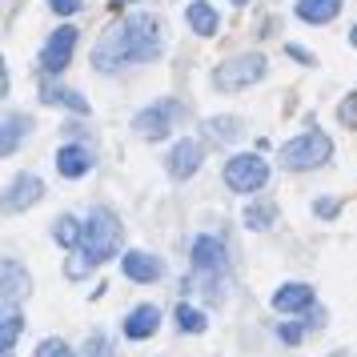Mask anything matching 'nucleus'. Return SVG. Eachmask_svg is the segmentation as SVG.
I'll return each instance as SVG.
<instances>
[{"label":"nucleus","instance_id":"nucleus-33","mask_svg":"<svg viewBox=\"0 0 357 357\" xmlns=\"http://www.w3.org/2000/svg\"><path fill=\"white\" fill-rule=\"evenodd\" d=\"M113 4H132V0H113Z\"/></svg>","mask_w":357,"mask_h":357},{"label":"nucleus","instance_id":"nucleus-31","mask_svg":"<svg viewBox=\"0 0 357 357\" xmlns=\"http://www.w3.org/2000/svg\"><path fill=\"white\" fill-rule=\"evenodd\" d=\"M317 213H321V217H333V213H337V201H317Z\"/></svg>","mask_w":357,"mask_h":357},{"label":"nucleus","instance_id":"nucleus-30","mask_svg":"<svg viewBox=\"0 0 357 357\" xmlns=\"http://www.w3.org/2000/svg\"><path fill=\"white\" fill-rule=\"evenodd\" d=\"M100 349H105V341H100V337H89V345H84V354H89V357H100Z\"/></svg>","mask_w":357,"mask_h":357},{"label":"nucleus","instance_id":"nucleus-6","mask_svg":"<svg viewBox=\"0 0 357 357\" xmlns=\"http://www.w3.org/2000/svg\"><path fill=\"white\" fill-rule=\"evenodd\" d=\"M73 49H77V29H73V24L56 29V33L45 40V49H40V68H45V73H65L68 61H73Z\"/></svg>","mask_w":357,"mask_h":357},{"label":"nucleus","instance_id":"nucleus-25","mask_svg":"<svg viewBox=\"0 0 357 357\" xmlns=\"http://www.w3.org/2000/svg\"><path fill=\"white\" fill-rule=\"evenodd\" d=\"M36 357H73V349H68L61 337H45L36 345Z\"/></svg>","mask_w":357,"mask_h":357},{"label":"nucleus","instance_id":"nucleus-4","mask_svg":"<svg viewBox=\"0 0 357 357\" xmlns=\"http://www.w3.org/2000/svg\"><path fill=\"white\" fill-rule=\"evenodd\" d=\"M261 77H265V56L261 52H245V56H233L225 65H217L213 84L221 93H237V89H249L253 81H261Z\"/></svg>","mask_w":357,"mask_h":357},{"label":"nucleus","instance_id":"nucleus-29","mask_svg":"<svg viewBox=\"0 0 357 357\" xmlns=\"http://www.w3.org/2000/svg\"><path fill=\"white\" fill-rule=\"evenodd\" d=\"M289 56L293 61H301V65H313V56H309L305 49H297V45H289Z\"/></svg>","mask_w":357,"mask_h":357},{"label":"nucleus","instance_id":"nucleus-26","mask_svg":"<svg viewBox=\"0 0 357 357\" xmlns=\"http://www.w3.org/2000/svg\"><path fill=\"white\" fill-rule=\"evenodd\" d=\"M337 116H341V125H345V129H357V93L337 105Z\"/></svg>","mask_w":357,"mask_h":357},{"label":"nucleus","instance_id":"nucleus-24","mask_svg":"<svg viewBox=\"0 0 357 357\" xmlns=\"http://www.w3.org/2000/svg\"><path fill=\"white\" fill-rule=\"evenodd\" d=\"M20 325H24V317L8 309V313H4V341H0V345H4V354H13V345H17V333H20Z\"/></svg>","mask_w":357,"mask_h":357},{"label":"nucleus","instance_id":"nucleus-9","mask_svg":"<svg viewBox=\"0 0 357 357\" xmlns=\"http://www.w3.org/2000/svg\"><path fill=\"white\" fill-rule=\"evenodd\" d=\"M225 245L217 237H197L193 241V269L197 273H225Z\"/></svg>","mask_w":357,"mask_h":357},{"label":"nucleus","instance_id":"nucleus-11","mask_svg":"<svg viewBox=\"0 0 357 357\" xmlns=\"http://www.w3.org/2000/svg\"><path fill=\"white\" fill-rule=\"evenodd\" d=\"M89 169H93V153L84 145L56 149V173H61V177H84Z\"/></svg>","mask_w":357,"mask_h":357},{"label":"nucleus","instance_id":"nucleus-18","mask_svg":"<svg viewBox=\"0 0 357 357\" xmlns=\"http://www.w3.org/2000/svg\"><path fill=\"white\" fill-rule=\"evenodd\" d=\"M20 293H29V273L8 257V261H4V297L13 301V297H20Z\"/></svg>","mask_w":357,"mask_h":357},{"label":"nucleus","instance_id":"nucleus-28","mask_svg":"<svg viewBox=\"0 0 357 357\" xmlns=\"http://www.w3.org/2000/svg\"><path fill=\"white\" fill-rule=\"evenodd\" d=\"M52 13H65V17H73V13H81V0H49Z\"/></svg>","mask_w":357,"mask_h":357},{"label":"nucleus","instance_id":"nucleus-17","mask_svg":"<svg viewBox=\"0 0 357 357\" xmlns=\"http://www.w3.org/2000/svg\"><path fill=\"white\" fill-rule=\"evenodd\" d=\"M40 100H61V105H68V109H73V113H89V100L84 97H77V93H73V89H56V84H40Z\"/></svg>","mask_w":357,"mask_h":357},{"label":"nucleus","instance_id":"nucleus-3","mask_svg":"<svg viewBox=\"0 0 357 357\" xmlns=\"http://www.w3.org/2000/svg\"><path fill=\"white\" fill-rule=\"evenodd\" d=\"M333 157V141L325 137V132H301L297 141L289 145H281V165L293 169V173H301V169H317Z\"/></svg>","mask_w":357,"mask_h":357},{"label":"nucleus","instance_id":"nucleus-27","mask_svg":"<svg viewBox=\"0 0 357 357\" xmlns=\"http://www.w3.org/2000/svg\"><path fill=\"white\" fill-rule=\"evenodd\" d=\"M93 265H97V261L89 257V253H81V257H73V261H68L65 269H68V277H84L89 269H93Z\"/></svg>","mask_w":357,"mask_h":357},{"label":"nucleus","instance_id":"nucleus-22","mask_svg":"<svg viewBox=\"0 0 357 357\" xmlns=\"http://www.w3.org/2000/svg\"><path fill=\"white\" fill-rule=\"evenodd\" d=\"M205 129H209L213 141H237V137H241V121H237V116H213Z\"/></svg>","mask_w":357,"mask_h":357},{"label":"nucleus","instance_id":"nucleus-2","mask_svg":"<svg viewBox=\"0 0 357 357\" xmlns=\"http://www.w3.org/2000/svg\"><path fill=\"white\" fill-rule=\"evenodd\" d=\"M81 245H84V253L97 261H109L121 249V221H116L109 209H93L89 213V221H84V237H81Z\"/></svg>","mask_w":357,"mask_h":357},{"label":"nucleus","instance_id":"nucleus-1","mask_svg":"<svg viewBox=\"0 0 357 357\" xmlns=\"http://www.w3.org/2000/svg\"><path fill=\"white\" fill-rule=\"evenodd\" d=\"M165 49V36H161V20H153L149 13H132L125 17L116 29L97 40V49H93V65L100 73H113L121 65H137V61H153V56H161Z\"/></svg>","mask_w":357,"mask_h":357},{"label":"nucleus","instance_id":"nucleus-10","mask_svg":"<svg viewBox=\"0 0 357 357\" xmlns=\"http://www.w3.org/2000/svg\"><path fill=\"white\" fill-rule=\"evenodd\" d=\"M157 325H161V309L157 305H137L129 317H125V337L145 341V337L157 333Z\"/></svg>","mask_w":357,"mask_h":357},{"label":"nucleus","instance_id":"nucleus-15","mask_svg":"<svg viewBox=\"0 0 357 357\" xmlns=\"http://www.w3.org/2000/svg\"><path fill=\"white\" fill-rule=\"evenodd\" d=\"M185 20H189V29L201 36H217L221 29V17H217V8H213L209 0H193L189 8H185Z\"/></svg>","mask_w":357,"mask_h":357},{"label":"nucleus","instance_id":"nucleus-5","mask_svg":"<svg viewBox=\"0 0 357 357\" xmlns=\"http://www.w3.org/2000/svg\"><path fill=\"white\" fill-rule=\"evenodd\" d=\"M265 181H269V165L261 161L257 153H237V157H229L225 185L233 193H257Z\"/></svg>","mask_w":357,"mask_h":357},{"label":"nucleus","instance_id":"nucleus-34","mask_svg":"<svg viewBox=\"0 0 357 357\" xmlns=\"http://www.w3.org/2000/svg\"><path fill=\"white\" fill-rule=\"evenodd\" d=\"M349 40H354V45H357V29H354V36H349Z\"/></svg>","mask_w":357,"mask_h":357},{"label":"nucleus","instance_id":"nucleus-8","mask_svg":"<svg viewBox=\"0 0 357 357\" xmlns=\"http://www.w3.org/2000/svg\"><path fill=\"white\" fill-rule=\"evenodd\" d=\"M40 193H45V185H40V177H33V173H24V177H17L13 185H8V193H4V209H8V213L33 209L36 201H40Z\"/></svg>","mask_w":357,"mask_h":357},{"label":"nucleus","instance_id":"nucleus-12","mask_svg":"<svg viewBox=\"0 0 357 357\" xmlns=\"http://www.w3.org/2000/svg\"><path fill=\"white\" fill-rule=\"evenodd\" d=\"M125 277H132V281H157V277L165 273V265L153 253H145V249H132V253H125Z\"/></svg>","mask_w":357,"mask_h":357},{"label":"nucleus","instance_id":"nucleus-19","mask_svg":"<svg viewBox=\"0 0 357 357\" xmlns=\"http://www.w3.org/2000/svg\"><path fill=\"white\" fill-rule=\"evenodd\" d=\"M33 129V121L20 113H8L4 116V153H17V141L24 137V132Z\"/></svg>","mask_w":357,"mask_h":357},{"label":"nucleus","instance_id":"nucleus-21","mask_svg":"<svg viewBox=\"0 0 357 357\" xmlns=\"http://www.w3.org/2000/svg\"><path fill=\"white\" fill-rule=\"evenodd\" d=\"M273 221H277V205L273 201H257V205L245 209V225L249 229H269Z\"/></svg>","mask_w":357,"mask_h":357},{"label":"nucleus","instance_id":"nucleus-13","mask_svg":"<svg viewBox=\"0 0 357 357\" xmlns=\"http://www.w3.org/2000/svg\"><path fill=\"white\" fill-rule=\"evenodd\" d=\"M197 169H201V145H197V141H181V145L169 153V173L177 181H185V177H193Z\"/></svg>","mask_w":357,"mask_h":357},{"label":"nucleus","instance_id":"nucleus-14","mask_svg":"<svg viewBox=\"0 0 357 357\" xmlns=\"http://www.w3.org/2000/svg\"><path fill=\"white\" fill-rule=\"evenodd\" d=\"M313 305V289L301 285V281H293V285H281L273 293V309L277 313H301V309Z\"/></svg>","mask_w":357,"mask_h":357},{"label":"nucleus","instance_id":"nucleus-32","mask_svg":"<svg viewBox=\"0 0 357 357\" xmlns=\"http://www.w3.org/2000/svg\"><path fill=\"white\" fill-rule=\"evenodd\" d=\"M297 337H301V329H293V325H285V329H281V341H289V345H293Z\"/></svg>","mask_w":357,"mask_h":357},{"label":"nucleus","instance_id":"nucleus-23","mask_svg":"<svg viewBox=\"0 0 357 357\" xmlns=\"http://www.w3.org/2000/svg\"><path fill=\"white\" fill-rule=\"evenodd\" d=\"M177 325H181V333H201L205 329V313L193 305H177Z\"/></svg>","mask_w":357,"mask_h":357},{"label":"nucleus","instance_id":"nucleus-16","mask_svg":"<svg viewBox=\"0 0 357 357\" xmlns=\"http://www.w3.org/2000/svg\"><path fill=\"white\" fill-rule=\"evenodd\" d=\"M341 8V0H297V17L309 20V24H325L333 20Z\"/></svg>","mask_w":357,"mask_h":357},{"label":"nucleus","instance_id":"nucleus-20","mask_svg":"<svg viewBox=\"0 0 357 357\" xmlns=\"http://www.w3.org/2000/svg\"><path fill=\"white\" fill-rule=\"evenodd\" d=\"M52 237L65 245V249H73V245L84 237V225L77 221V217H56V225H52Z\"/></svg>","mask_w":357,"mask_h":357},{"label":"nucleus","instance_id":"nucleus-35","mask_svg":"<svg viewBox=\"0 0 357 357\" xmlns=\"http://www.w3.org/2000/svg\"><path fill=\"white\" fill-rule=\"evenodd\" d=\"M237 4H249V0H237Z\"/></svg>","mask_w":357,"mask_h":357},{"label":"nucleus","instance_id":"nucleus-7","mask_svg":"<svg viewBox=\"0 0 357 357\" xmlns=\"http://www.w3.org/2000/svg\"><path fill=\"white\" fill-rule=\"evenodd\" d=\"M177 113H181L177 105L165 100V105H157V109H145V113L132 116V129H137V137H145V141H165L169 129H173V116Z\"/></svg>","mask_w":357,"mask_h":357}]
</instances>
